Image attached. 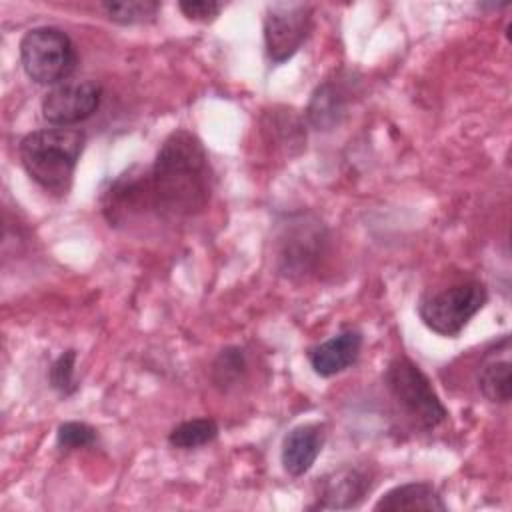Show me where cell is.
Masks as SVG:
<instances>
[{"instance_id": "cell-1", "label": "cell", "mask_w": 512, "mask_h": 512, "mask_svg": "<svg viewBox=\"0 0 512 512\" xmlns=\"http://www.w3.org/2000/svg\"><path fill=\"white\" fill-rule=\"evenodd\" d=\"M154 208L166 218L200 214L212 194V168L204 144L190 130L166 136L150 168Z\"/></svg>"}, {"instance_id": "cell-2", "label": "cell", "mask_w": 512, "mask_h": 512, "mask_svg": "<svg viewBox=\"0 0 512 512\" xmlns=\"http://www.w3.org/2000/svg\"><path fill=\"white\" fill-rule=\"evenodd\" d=\"M86 136L74 128H44L30 132L18 146L26 174L46 192L64 196L74 180Z\"/></svg>"}, {"instance_id": "cell-3", "label": "cell", "mask_w": 512, "mask_h": 512, "mask_svg": "<svg viewBox=\"0 0 512 512\" xmlns=\"http://www.w3.org/2000/svg\"><path fill=\"white\" fill-rule=\"evenodd\" d=\"M20 62L36 84H62L78 66V50L64 30L36 26L20 40Z\"/></svg>"}, {"instance_id": "cell-4", "label": "cell", "mask_w": 512, "mask_h": 512, "mask_svg": "<svg viewBox=\"0 0 512 512\" xmlns=\"http://www.w3.org/2000/svg\"><path fill=\"white\" fill-rule=\"evenodd\" d=\"M384 386L420 428H436L448 418V410L434 392L432 382L410 358L398 356L386 366Z\"/></svg>"}, {"instance_id": "cell-5", "label": "cell", "mask_w": 512, "mask_h": 512, "mask_svg": "<svg viewBox=\"0 0 512 512\" xmlns=\"http://www.w3.org/2000/svg\"><path fill=\"white\" fill-rule=\"evenodd\" d=\"M486 300V286L480 280H466L426 296L418 306V314L432 332L454 338L484 308Z\"/></svg>"}, {"instance_id": "cell-6", "label": "cell", "mask_w": 512, "mask_h": 512, "mask_svg": "<svg viewBox=\"0 0 512 512\" xmlns=\"http://www.w3.org/2000/svg\"><path fill=\"white\" fill-rule=\"evenodd\" d=\"M312 26V6L304 2H274L264 16V44L270 62L290 60L304 44Z\"/></svg>"}, {"instance_id": "cell-7", "label": "cell", "mask_w": 512, "mask_h": 512, "mask_svg": "<svg viewBox=\"0 0 512 512\" xmlns=\"http://www.w3.org/2000/svg\"><path fill=\"white\" fill-rule=\"evenodd\" d=\"M100 206L110 226L130 224L148 210H156L150 168L132 166L110 180L100 196Z\"/></svg>"}, {"instance_id": "cell-8", "label": "cell", "mask_w": 512, "mask_h": 512, "mask_svg": "<svg viewBox=\"0 0 512 512\" xmlns=\"http://www.w3.org/2000/svg\"><path fill=\"white\" fill-rule=\"evenodd\" d=\"M324 242L326 228L318 218L310 214L292 216L280 234V270L286 276H306L322 258Z\"/></svg>"}, {"instance_id": "cell-9", "label": "cell", "mask_w": 512, "mask_h": 512, "mask_svg": "<svg viewBox=\"0 0 512 512\" xmlns=\"http://www.w3.org/2000/svg\"><path fill=\"white\" fill-rule=\"evenodd\" d=\"M102 100V86L96 80H66L56 84L42 100V116L46 122L68 128L90 118Z\"/></svg>"}, {"instance_id": "cell-10", "label": "cell", "mask_w": 512, "mask_h": 512, "mask_svg": "<svg viewBox=\"0 0 512 512\" xmlns=\"http://www.w3.org/2000/svg\"><path fill=\"white\" fill-rule=\"evenodd\" d=\"M370 474L356 466H344L332 470L318 480L316 502L310 506L314 510H346L356 508L364 496L370 492Z\"/></svg>"}, {"instance_id": "cell-11", "label": "cell", "mask_w": 512, "mask_h": 512, "mask_svg": "<svg viewBox=\"0 0 512 512\" xmlns=\"http://www.w3.org/2000/svg\"><path fill=\"white\" fill-rule=\"evenodd\" d=\"M510 338L504 336L482 356L476 374V386L480 394L496 404H506L512 396V378H510Z\"/></svg>"}, {"instance_id": "cell-12", "label": "cell", "mask_w": 512, "mask_h": 512, "mask_svg": "<svg viewBox=\"0 0 512 512\" xmlns=\"http://www.w3.org/2000/svg\"><path fill=\"white\" fill-rule=\"evenodd\" d=\"M360 348H362V334L358 330H344L328 338L326 342L312 346L308 350V360L312 370L318 376L330 378L350 368L358 360Z\"/></svg>"}, {"instance_id": "cell-13", "label": "cell", "mask_w": 512, "mask_h": 512, "mask_svg": "<svg viewBox=\"0 0 512 512\" xmlns=\"http://www.w3.org/2000/svg\"><path fill=\"white\" fill-rule=\"evenodd\" d=\"M324 446V426L316 422L292 428L282 442V466L290 476L306 474Z\"/></svg>"}, {"instance_id": "cell-14", "label": "cell", "mask_w": 512, "mask_h": 512, "mask_svg": "<svg viewBox=\"0 0 512 512\" xmlns=\"http://www.w3.org/2000/svg\"><path fill=\"white\" fill-rule=\"evenodd\" d=\"M374 510L384 512H414V510H426V512H444L446 504L430 482H408L394 486L386 494L380 496V500L374 504Z\"/></svg>"}, {"instance_id": "cell-15", "label": "cell", "mask_w": 512, "mask_h": 512, "mask_svg": "<svg viewBox=\"0 0 512 512\" xmlns=\"http://www.w3.org/2000/svg\"><path fill=\"white\" fill-rule=\"evenodd\" d=\"M346 110V90L336 82L320 84L308 104V120L318 130L334 128Z\"/></svg>"}, {"instance_id": "cell-16", "label": "cell", "mask_w": 512, "mask_h": 512, "mask_svg": "<svg viewBox=\"0 0 512 512\" xmlns=\"http://www.w3.org/2000/svg\"><path fill=\"white\" fill-rule=\"evenodd\" d=\"M218 436V424L212 418H194L180 422L168 434V442L180 450L200 448Z\"/></svg>"}, {"instance_id": "cell-17", "label": "cell", "mask_w": 512, "mask_h": 512, "mask_svg": "<svg viewBox=\"0 0 512 512\" xmlns=\"http://www.w3.org/2000/svg\"><path fill=\"white\" fill-rule=\"evenodd\" d=\"M102 10L106 16L122 26L146 24L156 20L160 12V2L154 0H124V2H104Z\"/></svg>"}, {"instance_id": "cell-18", "label": "cell", "mask_w": 512, "mask_h": 512, "mask_svg": "<svg viewBox=\"0 0 512 512\" xmlns=\"http://www.w3.org/2000/svg\"><path fill=\"white\" fill-rule=\"evenodd\" d=\"M246 368H248V362H246V354L242 348H238V346L224 348L212 364V382L220 390H228L244 378Z\"/></svg>"}, {"instance_id": "cell-19", "label": "cell", "mask_w": 512, "mask_h": 512, "mask_svg": "<svg viewBox=\"0 0 512 512\" xmlns=\"http://www.w3.org/2000/svg\"><path fill=\"white\" fill-rule=\"evenodd\" d=\"M96 438H98L96 430L84 422H64L58 426V432H56V442L62 450H78V448L92 446Z\"/></svg>"}, {"instance_id": "cell-20", "label": "cell", "mask_w": 512, "mask_h": 512, "mask_svg": "<svg viewBox=\"0 0 512 512\" xmlns=\"http://www.w3.org/2000/svg\"><path fill=\"white\" fill-rule=\"evenodd\" d=\"M74 362H76V352L66 350L56 358V362L50 368V384L54 390L60 394L68 396L76 390V380H74Z\"/></svg>"}, {"instance_id": "cell-21", "label": "cell", "mask_w": 512, "mask_h": 512, "mask_svg": "<svg viewBox=\"0 0 512 512\" xmlns=\"http://www.w3.org/2000/svg\"><path fill=\"white\" fill-rule=\"evenodd\" d=\"M178 8L190 20L208 22V20H214L220 14L222 4L220 2H212V0H188V2H180Z\"/></svg>"}]
</instances>
